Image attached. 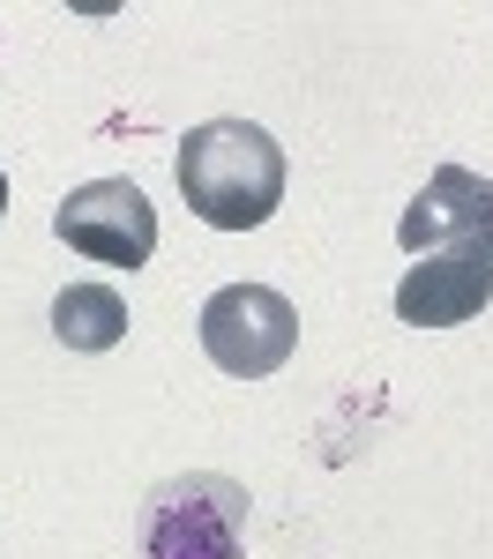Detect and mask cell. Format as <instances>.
Masks as SVG:
<instances>
[{"mask_svg": "<svg viewBox=\"0 0 493 559\" xmlns=\"http://www.w3.org/2000/svg\"><path fill=\"white\" fill-rule=\"evenodd\" d=\"M179 194L210 231H255L284 202V150L255 120H202L179 142Z\"/></svg>", "mask_w": 493, "mask_h": 559, "instance_id": "obj_1", "label": "cell"}, {"mask_svg": "<svg viewBox=\"0 0 493 559\" xmlns=\"http://www.w3.org/2000/svg\"><path fill=\"white\" fill-rule=\"evenodd\" d=\"M247 545V485L218 471H187L150 492L142 559H239Z\"/></svg>", "mask_w": 493, "mask_h": 559, "instance_id": "obj_2", "label": "cell"}, {"mask_svg": "<svg viewBox=\"0 0 493 559\" xmlns=\"http://www.w3.org/2000/svg\"><path fill=\"white\" fill-rule=\"evenodd\" d=\"M493 299V231L471 239H448L434 254H419L397 284V321L411 329H456V321H479Z\"/></svg>", "mask_w": 493, "mask_h": 559, "instance_id": "obj_5", "label": "cell"}, {"mask_svg": "<svg viewBox=\"0 0 493 559\" xmlns=\"http://www.w3.org/2000/svg\"><path fill=\"white\" fill-rule=\"evenodd\" d=\"M471 231H493V179L463 173V165H442V173H426V187L403 202V254H434L448 239H471Z\"/></svg>", "mask_w": 493, "mask_h": 559, "instance_id": "obj_6", "label": "cell"}, {"mask_svg": "<svg viewBox=\"0 0 493 559\" xmlns=\"http://www.w3.org/2000/svg\"><path fill=\"white\" fill-rule=\"evenodd\" d=\"M202 350L232 381H269L300 350V306L269 284H224L202 306Z\"/></svg>", "mask_w": 493, "mask_h": 559, "instance_id": "obj_3", "label": "cell"}, {"mask_svg": "<svg viewBox=\"0 0 493 559\" xmlns=\"http://www.w3.org/2000/svg\"><path fill=\"white\" fill-rule=\"evenodd\" d=\"M52 231L83 261L142 269V261L157 254V202H150L134 179H90V187H75V194L52 210Z\"/></svg>", "mask_w": 493, "mask_h": 559, "instance_id": "obj_4", "label": "cell"}, {"mask_svg": "<svg viewBox=\"0 0 493 559\" xmlns=\"http://www.w3.org/2000/svg\"><path fill=\"white\" fill-rule=\"evenodd\" d=\"M0 216H8V173H0Z\"/></svg>", "mask_w": 493, "mask_h": 559, "instance_id": "obj_8", "label": "cell"}, {"mask_svg": "<svg viewBox=\"0 0 493 559\" xmlns=\"http://www.w3.org/2000/svg\"><path fill=\"white\" fill-rule=\"evenodd\" d=\"M52 336L68 350H113L128 336V306H120L113 284H68L52 299Z\"/></svg>", "mask_w": 493, "mask_h": 559, "instance_id": "obj_7", "label": "cell"}]
</instances>
